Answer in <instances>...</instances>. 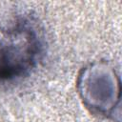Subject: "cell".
<instances>
[{"instance_id":"obj_1","label":"cell","mask_w":122,"mask_h":122,"mask_svg":"<svg viewBox=\"0 0 122 122\" xmlns=\"http://www.w3.org/2000/svg\"><path fill=\"white\" fill-rule=\"evenodd\" d=\"M38 42L28 29H15L9 32L0 47V79H10L24 73L34 62Z\"/></svg>"}]
</instances>
